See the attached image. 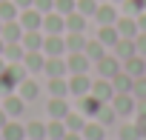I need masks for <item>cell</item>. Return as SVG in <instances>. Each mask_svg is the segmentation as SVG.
<instances>
[{"label":"cell","mask_w":146,"mask_h":140,"mask_svg":"<svg viewBox=\"0 0 146 140\" xmlns=\"http://www.w3.org/2000/svg\"><path fill=\"white\" fill-rule=\"evenodd\" d=\"M17 23L23 26V32H43V15L32 6V9H23L17 15Z\"/></svg>","instance_id":"obj_1"},{"label":"cell","mask_w":146,"mask_h":140,"mask_svg":"<svg viewBox=\"0 0 146 140\" xmlns=\"http://www.w3.org/2000/svg\"><path fill=\"white\" fill-rule=\"evenodd\" d=\"M66 69H69V75H89V69H92V60H89L83 52H69Z\"/></svg>","instance_id":"obj_2"},{"label":"cell","mask_w":146,"mask_h":140,"mask_svg":"<svg viewBox=\"0 0 146 140\" xmlns=\"http://www.w3.org/2000/svg\"><path fill=\"white\" fill-rule=\"evenodd\" d=\"M43 54H46V57H63V54H66V40H63V34H43Z\"/></svg>","instance_id":"obj_3"},{"label":"cell","mask_w":146,"mask_h":140,"mask_svg":"<svg viewBox=\"0 0 146 140\" xmlns=\"http://www.w3.org/2000/svg\"><path fill=\"white\" fill-rule=\"evenodd\" d=\"M63 32H66V17L60 12L43 15V34H63Z\"/></svg>","instance_id":"obj_4"},{"label":"cell","mask_w":146,"mask_h":140,"mask_svg":"<svg viewBox=\"0 0 146 140\" xmlns=\"http://www.w3.org/2000/svg\"><path fill=\"white\" fill-rule=\"evenodd\" d=\"M95 66H98V75H100V77H106V80H112V77L120 72V69H123V63H120L115 54H106V57H103V60H98Z\"/></svg>","instance_id":"obj_5"},{"label":"cell","mask_w":146,"mask_h":140,"mask_svg":"<svg viewBox=\"0 0 146 140\" xmlns=\"http://www.w3.org/2000/svg\"><path fill=\"white\" fill-rule=\"evenodd\" d=\"M92 92V77L89 75H69V94L83 97Z\"/></svg>","instance_id":"obj_6"},{"label":"cell","mask_w":146,"mask_h":140,"mask_svg":"<svg viewBox=\"0 0 146 140\" xmlns=\"http://www.w3.org/2000/svg\"><path fill=\"white\" fill-rule=\"evenodd\" d=\"M109 106L117 112V117H126V114H132V112H135L137 100H135L132 94H115V97L109 100Z\"/></svg>","instance_id":"obj_7"},{"label":"cell","mask_w":146,"mask_h":140,"mask_svg":"<svg viewBox=\"0 0 146 140\" xmlns=\"http://www.w3.org/2000/svg\"><path fill=\"white\" fill-rule=\"evenodd\" d=\"M23 103H26V100H23L17 92H12V94H6V97H3V103H0V106H3V112H6L12 120H17V117L23 114Z\"/></svg>","instance_id":"obj_8"},{"label":"cell","mask_w":146,"mask_h":140,"mask_svg":"<svg viewBox=\"0 0 146 140\" xmlns=\"http://www.w3.org/2000/svg\"><path fill=\"white\" fill-rule=\"evenodd\" d=\"M103 106H106V103H100V100H98V97H95V94H92V92H89V94H83V97H80V114H83V117H86V120H89V117H92V120H95V117H98V114H100V109H103Z\"/></svg>","instance_id":"obj_9"},{"label":"cell","mask_w":146,"mask_h":140,"mask_svg":"<svg viewBox=\"0 0 146 140\" xmlns=\"http://www.w3.org/2000/svg\"><path fill=\"white\" fill-rule=\"evenodd\" d=\"M92 94H95L100 103H109V100L115 97L112 80H106V77H98V80H92Z\"/></svg>","instance_id":"obj_10"},{"label":"cell","mask_w":146,"mask_h":140,"mask_svg":"<svg viewBox=\"0 0 146 140\" xmlns=\"http://www.w3.org/2000/svg\"><path fill=\"white\" fill-rule=\"evenodd\" d=\"M43 75H46V77H66V75H69L66 60H63V57H46V63H43Z\"/></svg>","instance_id":"obj_11"},{"label":"cell","mask_w":146,"mask_h":140,"mask_svg":"<svg viewBox=\"0 0 146 140\" xmlns=\"http://www.w3.org/2000/svg\"><path fill=\"white\" fill-rule=\"evenodd\" d=\"M95 20H98L100 26H115V23H117V9H115L112 3H100L98 12H95Z\"/></svg>","instance_id":"obj_12"},{"label":"cell","mask_w":146,"mask_h":140,"mask_svg":"<svg viewBox=\"0 0 146 140\" xmlns=\"http://www.w3.org/2000/svg\"><path fill=\"white\" fill-rule=\"evenodd\" d=\"M46 112H49V120H63L72 109H69L66 97H52V100H49V106H46Z\"/></svg>","instance_id":"obj_13"},{"label":"cell","mask_w":146,"mask_h":140,"mask_svg":"<svg viewBox=\"0 0 146 140\" xmlns=\"http://www.w3.org/2000/svg\"><path fill=\"white\" fill-rule=\"evenodd\" d=\"M123 72L132 75V77H143V75H146V57L132 54L129 60H123Z\"/></svg>","instance_id":"obj_14"},{"label":"cell","mask_w":146,"mask_h":140,"mask_svg":"<svg viewBox=\"0 0 146 140\" xmlns=\"http://www.w3.org/2000/svg\"><path fill=\"white\" fill-rule=\"evenodd\" d=\"M0 37H3L6 43H20V37H23V26H20L17 20H6L3 29H0Z\"/></svg>","instance_id":"obj_15"},{"label":"cell","mask_w":146,"mask_h":140,"mask_svg":"<svg viewBox=\"0 0 146 140\" xmlns=\"http://www.w3.org/2000/svg\"><path fill=\"white\" fill-rule=\"evenodd\" d=\"M132 83H135V77L126 75L123 69L112 77V89H115V94H132Z\"/></svg>","instance_id":"obj_16"},{"label":"cell","mask_w":146,"mask_h":140,"mask_svg":"<svg viewBox=\"0 0 146 140\" xmlns=\"http://www.w3.org/2000/svg\"><path fill=\"white\" fill-rule=\"evenodd\" d=\"M112 49H115V57H117L120 63H123V60H129L132 54H137V52H135V37H120Z\"/></svg>","instance_id":"obj_17"},{"label":"cell","mask_w":146,"mask_h":140,"mask_svg":"<svg viewBox=\"0 0 146 140\" xmlns=\"http://www.w3.org/2000/svg\"><path fill=\"white\" fill-rule=\"evenodd\" d=\"M83 140H109L106 137V126L103 123H98V120H86V126H83Z\"/></svg>","instance_id":"obj_18"},{"label":"cell","mask_w":146,"mask_h":140,"mask_svg":"<svg viewBox=\"0 0 146 140\" xmlns=\"http://www.w3.org/2000/svg\"><path fill=\"white\" fill-rule=\"evenodd\" d=\"M0 134H3V140H26V126L17 123V120H9L0 129Z\"/></svg>","instance_id":"obj_19"},{"label":"cell","mask_w":146,"mask_h":140,"mask_svg":"<svg viewBox=\"0 0 146 140\" xmlns=\"http://www.w3.org/2000/svg\"><path fill=\"white\" fill-rule=\"evenodd\" d=\"M83 54H86L92 63H98V60H103V57L109 54V49H106V46H103V43L95 37V40H86V49H83Z\"/></svg>","instance_id":"obj_20"},{"label":"cell","mask_w":146,"mask_h":140,"mask_svg":"<svg viewBox=\"0 0 146 140\" xmlns=\"http://www.w3.org/2000/svg\"><path fill=\"white\" fill-rule=\"evenodd\" d=\"M20 63L26 66V72H43V63H46V54H43V52H26Z\"/></svg>","instance_id":"obj_21"},{"label":"cell","mask_w":146,"mask_h":140,"mask_svg":"<svg viewBox=\"0 0 146 140\" xmlns=\"http://www.w3.org/2000/svg\"><path fill=\"white\" fill-rule=\"evenodd\" d=\"M20 43L26 52H43V32H23Z\"/></svg>","instance_id":"obj_22"},{"label":"cell","mask_w":146,"mask_h":140,"mask_svg":"<svg viewBox=\"0 0 146 140\" xmlns=\"http://www.w3.org/2000/svg\"><path fill=\"white\" fill-rule=\"evenodd\" d=\"M115 29H117L120 37H135V34H137V20H135L132 15H129V17H117Z\"/></svg>","instance_id":"obj_23"},{"label":"cell","mask_w":146,"mask_h":140,"mask_svg":"<svg viewBox=\"0 0 146 140\" xmlns=\"http://www.w3.org/2000/svg\"><path fill=\"white\" fill-rule=\"evenodd\" d=\"M46 89H49L52 97H69V80L66 77H49Z\"/></svg>","instance_id":"obj_24"},{"label":"cell","mask_w":146,"mask_h":140,"mask_svg":"<svg viewBox=\"0 0 146 140\" xmlns=\"http://www.w3.org/2000/svg\"><path fill=\"white\" fill-rule=\"evenodd\" d=\"M17 94H20L26 103H32V100H37V97H40V86H37L35 80H29V77H26V80L17 86Z\"/></svg>","instance_id":"obj_25"},{"label":"cell","mask_w":146,"mask_h":140,"mask_svg":"<svg viewBox=\"0 0 146 140\" xmlns=\"http://www.w3.org/2000/svg\"><path fill=\"white\" fill-rule=\"evenodd\" d=\"M86 20H89V17L75 9L72 15H66V32H86Z\"/></svg>","instance_id":"obj_26"},{"label":"cell","mask_w":146,"mask_h":140,"mask_svg":"<svg viewBox=\"0 0 146 140\" xmlns=\"http://www.w3.org/2000/svg\"><path fill=\"white\" fill-rule=\"evenodd\" d=\"M63 40H66V52H83V49H86V37H83V32H69Z\"/></svg>","instance_id":"obj_27"},{"label":"cell","mask_w":146,"mask_h":140,"mask_svg":"<svg viewBox=\"0 0 146 140\" xmlns=\"http://www.w3.org/2000/svg\"><path fill=\"white\" fill-rule=\"evenodd\" d=\"M98 40H100L106 49H112V46L120 40V34H117V29H115V26H100V32H98Z\"/></svg>","instance_id":"obj_28"},{"label":"cell","mask_w":146,"mask_h":140,"mask_svg":"<svg viewBox=\"0 0 146 140\" xmlns=\"http://www.w3.org/2000/svg\"><path fill=\"white\" fill-rule=\"evenodd\" d=\"M66 137V123L63 120H49L46 123V140H63Z\"/></svg>","instance_id":"obj_29"},{"label":"cell","mask_w":146,"mask_h":140,"mask_svg":"<svg viewBox=\"0 0 146 140\" xmlns=\"http://www.w3.org/2000/svg\"><path fill=\"white\" fill-rule=\"evenodd\" d=\"M63 123H66V131H83L86 117H83L80 112H69V114L63 117Z\"/></svg>","instance_id":"obj_30"},{"label":"cell","mask_w":146,"mask_h":140,"mask_svg":"<svg viewBox=\"0 0 146 140\" xmlns=\"http://www.w3.org/2000/svg\"><path fill=\"white\" fill-rule=\"evenodd\" d=\"M23 54H26L23 43H6V49H3V57H6L9 63H20V60H23Z\"/></svg>","instance_id":"obj_31"},{"label":"cell","mask_w":146,"mask_h":140,"mask_svg":"<svg viewBox=\"0 0 146 140\" xmlns=\"http://www.w3.org/2000/svg\"><path fill=\"white\" fill-rule=\"evenodd\" d=\"M26 140H46V123L40 120L26 123Z\"/></svg>","instance_id":"obj_32"},{"label":"cell","mask_w":146,"mask_h":140,"mask_svg":"<svg viewBox=\"0 0 146 140\" xmlns=\"http://www.w3.org/2000/svg\"><path fill=\"white\" fill-rule=\"evenodd\" d=\"M17 15H20V9L15 6V0H0V20H17Z\"/></svg>","instance_id":"obj_33"},{"label":"cell","mask_w":146,"mask_h":140,"mask_svg":"<svg viewBox=\"0 0 146 140\" xmlns=\"http://www.w3.org/2000/svg\"><path fill=\"white\" fill-rule=\"evenodd\" d=\"M95 120H98V123H103V126H106V129H109V126H112V123H115V120H117V112H115V109H112V106H109V103H106V106H103V109H100V114H98V117H95Z\"/></svg>","instance_id":"obj_34"},{"label":"cell","mask_w":146,"mask_h":140,"mask_svg":"<svg viewBox=\"0 0 146 140\" xmlns=\"http://www.w3.org/2000/svg\"><path fill=\"white\" fill-rule=\"evenodd\" d=\"M132 97H135V100H146V75H143V77H135V83H132Z\"/></svg>","instance_id":"obj_35"},{"label":"cell","mask_w":146,"mask_h":140,"mask_svg":"<svg viewBox=\"0 0 146 140\" xmlns=\"http://www.w3.org/2000/svg\"><path fill=\"white\" fill-rule=\"evenodd\" d=\"M98 0H78V12L80 15H86V17H95V12H98Z\"/></svg>","instance_id":"obj_36"},{"label":"cell","mask_w":146,"mask_h":140,"mask_svg":"<svg viewBox=\"0 0 146 140\" xmlns=\"http://www.w3.org/2000/svg\"><path fill=\"white\" fill-rule=\"evenodd\" d=\"M75 9H78V0H54V12H60L63 17L72 15Z\"/></svg>","instance_id":"obj_37"},{"label":"cell","mask_w":146,"mask_h":140,"mask_svg":"<svg viewBox=\"0 0 146 140\" xmlns=\"http://www.w3.org/2000/svg\"><path fill=\"white\" fill-rule=\"evenodd\" d=\"M117 140H140V134H137L135 126H120L117 129Z\"/></svg>","instance_id":"obj_38"},{"label":"cell","mask_w":146,"mask_h":140,"mask_svg":"<svg viewBox=\"0 0 146 140\" xmlns=\"http://www.w3.org/2000/svg\"><path fill=\"white\" fill-rule=\"evenodd\" d=\"M126 12L132 17H137L140 12H146V0H126Z\"/></svg>","instance_id":"obj_39"},{"label":"cell","mask_w":146,"mask_h":140,"mask_svg":"<svg viewBox=\"0 0 146 140\" xmlns=\"http://www.w3.org/2000/svg\"><path fill=\"white\" fill-rule=\"evenodd\" d=\"M135 52L140 57H146V32H137L135 34Z\"/></svg>","instance_id":"obj_40"},{"label":"cell","mask_w":146,"mask_h":140,"mask_svg":"<svg viewBox=\"0 0 146 140\" xmlns=\"http://www.w3.org/2000/svg\"><path fill=\"white\" fill-rule=\"evenodd\" d=\"M35 9L40 15H49V12H54V0H35Z\"/></svg>","instance_id":"obj_41"},{"label":"cell","mask_w":146,"mask_h":140,"mask_svg":"<svg viewBox=\"0 0 146 140\" xmlns=\"http://www.w3.org/2000/svg\"><path fill=\"white\" fill-rule=\"evenodd\" d=\"M135 129H137V134H140V137H146V112H140V114H137Z\"/></svg>","instance_id":"obj_42"},{"label":"cell","mask_w":146,"mask_h":140,"mask_svg":"<svg viewBox=\"0 0 146 140\" xmlns=\"http://www.w3.org/2000/svg\"><path fill=\"white\" fill-rule=\"evenodd\" d=\"M135 20H137V32H146V12H140Z\"/></svg>","instance_id":"obj_43"},{"label":"cell","mask_w":146,"mask_h":140,"mask_svg":"<svg viewBox=\"0 0 146 140\" xmlns=\"http://www.w3.org/2000/svg\"><path fill=\"white\" fill-rule=\"evenodd\" d=\"M15 6L23 12V9H32V6H35V0H15Z\"/></svg>","instance_id":"obj_44"},{"label":"cell","mask_w":146,"mask_h":140,"mask_svg":"<svg viewBox=\"0 0 146 140\" xmlns=\"http://www.w3.org/2000/svg\"><path fill=\"white\" fill-rule=\"evenodd\" d=\"M63 140H83V134H80V131H66Z\"/></svg>","instance_id":"obj_45"},{"label":"cell","mask_w":146,"mask_h":140,"mask_svg":"<svg viewBox=\"0 0 146 140\" xmlns=\"http://www.w3.org/2000/svg\"><path fill=\"white\" fill-rule=\"evenodd\" d=\"M9 120H12V117H9V114H6V112H3V106H0V129H3V126H6V123H9Z\"/></svg>","instance_id":"obj_46"},{"label":"cell","mask_w":146,"mask_h":140,"mask_svg":"<svg viewBox=\"0 0 146 140\" xmlns=\"http://www.w3.org/2000/svg\"><path fill=\"white\" fill-rule=\"evenodd\" d=\"M3 69H6V57H3V54H0V72H3Z\"/></svg>","instance_id":"obj_47"},{"label":"cell","mask_w":146,"mask_h":140,"mask_svg":"<svg viewBox=\"0 0 146 140\" xmlns=\"http://www.w3.org/2000/svg\"><path fill=\"white\" fill-rule=\"evenodd\" d=\"M3 49H6V40H3V37H0V54H3Z\"/></svg>","instance_id":"obj_48"},{"label":"cell","mask_w":146,"mask_h":140,"mask_svg":"<svg viewBox=\"0 0 146 140\" xmlns=\"http://www.w3.org/2000/svg\"><path fill=\"white\" fill-rule=\"evenodd\" d=\"M0 29H3V20H0Z\"/></svg>","instance_id":"obj_49"},{"label":"cell","mask_w":146,"mask_h":140,"mask_svg":"<svg viewBox=\"0 0 146 140\" xmlns=\"http://www.w3.org/2000/svg\"><path fill=\"white\" fill-rule=\"evenodd\" d=\"M0 140H3V134H0Z\"/></svg>","instance_id":"obj_50"}]
</instances>
